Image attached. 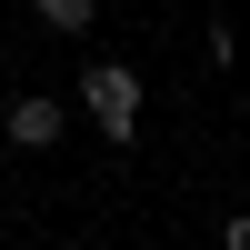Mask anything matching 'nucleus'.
<instances>
[{"instance_id":"1","label":"nucleus","mask_w":250,"mask_h":250,"mask_svg":"<svg viewBox=\"0 0 250 250\" xmlns=\"http://www.w3.org/2000/svg\"><path fill=\"white\" fill-rule=\"evenodd\" d=\"M80 110H90L110 140H130L140 130V70L130 60H90V70H80Z\"/></svg>"},{"instance_id":"3","label":"nucleus","mask_w":250,"mask_h":250,"mask_svg":"<svg viewBox=\"0 0 250 250\" xmlns=\"http://www.w3.org/2000/svg\"><path fill=\"white\" fill-rule=\"evenodd\" d=\"M220 250H250V210H240V220H230V230H220Z\"/></svg>"},{"instance_id":"2","label":"nucleus","mask_w":250,"mask_h":250,"mask_svg":"<svg viewBox=\"0 0 250 250\" xmlns=\"http://www.w3.org/2000/svg\"><path fill=\"white\" fill-rule=\"evenodd\" d=\"M10 140H20V150H50V140H60V100H10Z\"/></svg>"}]
</instances>
